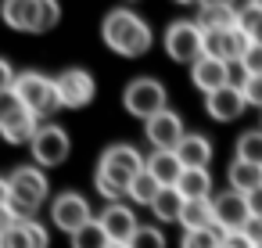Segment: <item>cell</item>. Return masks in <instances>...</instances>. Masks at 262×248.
<instances>
[{
  "label": "cell",
  "mask_w": 262,
  "mask_h": 248,
  "mask_svg": "<svg viewBox=\"0 0 262 248\" xmlns=\"http://www.w3.org/2000/svg\"><path fill=\"white\" fill-rule=\"evenodd\" d=\"M201 33H205V29H201ZM248 47H251V40H248L237 26H233V29H208V33H205V54L215 58V61L233 65V61L244 58Z\"/></svg>",
  "instance_id": "ba28073f"
},
{
  "label": "cell",
  "mask_w": 262,
  "mask_h": 248,
  "mask_svg": "<svg viewBox=\"0 0 262 248\" xmlns=\"http://www.w3.org/2000/svg\"><path fill=\"white\" fill-rule=\"evenodd\" d=\"M248 108V101H244V90L241 87H223V90H215V94H208V115L212 119H219V122H233L241 112Z\"/></svg>",
  "instance_id": "2e32d148"
},
{
  "label": "cell",
  "mask_w": 262,
  "mask_h": 248,
  "mask_svg": "<svg viewBox=\"0 0 262 248\" xmlns=\"http://www.w3.org/2000/svg\"><path fill=\"white\" fill-rule=\"evenodd\" d=\"M101 226H104V234H108L115 244H129V241L137 237V230H140L133 209L122 205V201H115V205H108V209L101 212Z\"/></svg>",
  "instance_id": "4fadbf2b"
},
{
  "label": "cell",
  "mask_w": 262,
  "mask_h": 248,
  "mask_svg": "<svg viewBox=\"0 0 262 248\" xmlns=\"http://www.w3.org/2000/svg\"><path fill=\"white\" fill-rule=\"evenodd\" d=\"M223 244H230V248H255V244L248 241V234H244V230H233V234H226V237H223Z\"/></svg>",
  "instance_id": "74e56055"
},
{
  "label": "cell",
  "mask_w": 262,
  "mask_h": 248,
  "mask_svg": "<svg viewBox=\"0 0 262 248\" xmlns=\"http://www.w3.org/2000/svg\"><path fill=\"white\" fill-rule=\"evenodd\" d=\"M255 4H262V0H255Z\"/></svg>",
  "instance_id": "bcb514c9"
},
{
  "label": "cell",
  "mask_w": 262,
  "mask_h": 248,
  "mask_svg": "<svg viewBox=\"0 0 262 248\" xmlns=\"http://www.w3.org/2000/svg\"><path fill=\"white\" fill-rule=\"evenodd\" d=\"M165 54L180 65H198L205 58V33L198 22H172L165 29Z\"/></svg>",
  "instance_id": "5b68a950"
},
{
  "label": "cell",
  "mask_w": 262,
  "mask_h": 248,
  "mask_svg": "<svg viewBox=\"0 0 262 248\" xmlns=\"http://www.w3.org/2000/svg\"><path fill=\"white\" fill-rule=\"evenodd\" d=\"M26 230H29V241H33V248H47V244H51V237H47V226H40L36 219H26Z\"/></svg>",
  "instance_id": "e575fe53"
},
{
  "label": "cell",
  "mask_w": 262,
  "mask_h": 248,
  "mask_svg": "<svg viewBox=\"0 0 262 248\" xmlns=\"http://www.w3.org/2000/svg\"><path fill=\"white\" fill-rule=\"evenodd\" d=\"M33 158L40 162V166H61L65 158H69V133L61 130V126H40V133L33 137Z\"/></svg>",
  "instance_id": "30bf717a"
},
{
  "label": "cell",
  "mask_w": 262,
  "mask_h": 248,
  "mask_svg": "<svg viewBox=\"0 0 262 248\" xmlns=\"http://www.w3.org/2000/svg\"><path fill=\"white\" fill-rule=\"evenodd\" d=\"M15 94L22 97V105H26L36 119H43V115H51V112L65 108V105H61V97H58L54 79H47L43 72H22V76L15 79Z\"/></svg>",
  "instance_id": "277c9868"
},
{
  "label": "cell",
  "mask_w": 262,
  "mask_h": 248,
  "mask_svg": "<svg viewBox=\"0 0 262 248\" xmlns=\"http://www.w3.org/2000/svg\"><path fill=\"white\" fill-rule=\"evenodd\" d=\"M212 201H215V226H219L223 234H233V230H244V226H248V219H251V205H248L244 194H237V191H223V194L212 198Z\"/></svg>",
  "instance_id": "7c38bea8"
},
{
  "label": "cell",
  "mask_w": 262,
  "mask_h": 248,
  "mask_svg": "<svg viewBox=\"0 0 262 248\" xmlns=\"http://www.w3.org/2000/svg\"><path fill=\"white\" fill-rule=\"evenodd\" d=\"M122 101H126V112L129 115H137V119H155L158 112H165V87L158 83V79H151V76H140V79H133L129 87H126V94H122Z\"/></svg>",
  "instance_id": "8992f818"
},
{
  "label": "cell",
  "mask_w": 262,
  "mask_h": 248,
  "mask_svg": "<svg viewBox=\"0 0 262 248\" xmlns=\"http://www.w3.org/2000/svg\"><path fill=\"white\" fill-rule=\"evenodd\" d=\"M219 248H230V244H219Z\"/></svg>",
  "instance_id": "f6af8a7d"
},
{
  "label": "cell",
  "mask_w": 262,
  "mask_h": 248,
  "mask_svg": "<svg viewBox=\"0 0 262 248\" xmlns=\"http://www.w3.org/2000/svg\"><path fill=\"white\" fill-rule=\"evenodd\" d=\"M8 187H11V198H8V209L15 212L18 223L33 219L36 209L47 201V176L36 169V166H18L11 176H8Z\"/></svg>",
  "instance_id": "3957f363"
},
{
  "label": "cell",
  "mask_w": 262,
  "mask_h": 248,
  "mask_svg": "<svg viewBox=\"0 0 262 248\" xmlns=\"http://www.w3.org/2000/svg\"><path fill=\"white\" fill-rule=\"evenodd\" d=\"M244 234H248V241L258 248V244H262V216H251L248 226H244Z\"/></svg>",
  "instance_id": "8d00e7d4"
},
{
  "label": "cell",
  "mask_w": 262,
  "mask_h": 248,
  "mask_svg": "<svg viewBox=\"0 0 262 248\" xmlns=\"http://www.w3.org/2000/svg\"><path fill=\"white\" fill-rule=\"evenodd\" d=\"M237 29H241L251 44H262V4H255V0H251L248 8H241V11H237Z\"/></svg>",
  "instance_id": "cb8c5ba5"
},
{
  "label": "cell",
  "mask_w": 262,
  "mask_h": 248,
  "mask_svg": "<svg viewBox=\"0 0 262 248\" xmlns=\"http://www.w3.org/2000/svg\"><path fill=\"white\" fill-rule=\"evenodd\" d=\"M108 244H112V237L104 234L101 219H90L79 234H72V248H108Z\"/></svg>",
  "instance_id": "484cf974"
},
{
  "label": "cell",
  "mask_w": 262,
  "mask_h": 248,
  "mask_svg": "<svg viewBox=\"0 0 262 248\" xmlns=\"http://www.w3.org/2000/svg\"><path fill=\"white\" fill-rule=\"evenodd\" d=\"M147 173L162 183V187H176L183 176V162L176 158V151H155L147 158Z\"/></svg>",
  "instance_id": "ac0fdd59"
},
{
  "label": "cell",
  "mask_w": 262,
  "mask_h": 248,
  "mask_svg": "<svg viewBox=\"0 0 262 248\" xmlns=\"http://www.w3.org/2000/svg\"><path fill=\"white\" fill-rule=\"evenodd\" d=\"M54 87H58V97H61L65 108H86V105L94 101V94H97L94 76L83 72V69H65V72H58Z\"/></svg>",
  "instance_id": "9c48e42d"
},
{
  "label": "cell",
  "mask_w": 262,
  "mask_h": 248,
  "mask_svg": "<svg viewBox=\"0 0 262 248\" xmlns=\"http://www.w3.org/2000/svg\"><path fill=\"white\" fill-rule=\"evenodd\" d=\"M11 226H18V219H15V212L11 209H0V237H4Z\"/></svg>",
  "instance_id": "f35d334b"
},
{
  "label": "cell",
  "mask_w": 262,
  "mask_h": 248,
  "mask_svg": "<svg viewBox=\"0 0 262 248\" xmlns=\"http://www.w3.org/2000/svg\"><path fill=\"white\" fill-rule=\"evenodd\" d=\"M183 205H187V198L176 191V187H162L158 191V198L151 201V212L162 219V223H180V216H183Z\"/></svg>",
  "instance_id": "7402d4cb"
},
{
  "label": "cell",
  "mask_w": 262,
  "mask_h": 248,
  "mask_svg": "<svg viewBox=\"0 0 262 248\" xmlns=\"http://www.w3.org/2000/svg\"><path fill=\"white\" fill-rule=\"evenodd\" d=\"M237 158L251 162V166H262V130H248L237 140Z\"/></svg>",
  "instance_id": "4316f807"
},
{
  "label": "cell",
  "mask_w": 262,
  "mask_h": 248,
  "mask_svg": "<svg viewBox=\"0 0 262 248\" xmlns=\"http://www.w3.org/2000/svg\"><path fill=\"white\" fill-rule=\"evenodd\" d=\"M176 158L183 162V169H208V162H212V144H208V137L187 133V137L180 140V148H176Z\"/></svg>",
  "instance_id": "e0dca14e"
},
{
  "label": "cell",
  "mask_w": 262,
  "mask_h": 248,
  "mask_svg": "<svg viewBox=\"0 0 262 248\" xmlns=\"http://www.w3.org/2000/svg\"><path fill=\"white\" fill-rule=\"evenodd\" d=\"M258 248H262V244H258Z\"/></svg>",
  "instance_id": "7dc6e473"
},
{
  "label": "cell",
  "mask_w": 262,
  "mask_h": 248,
  "mask_svg": "<svg viewBox=\"0 0 262 248\" xmlns=\"http://www.w3.org/2000/svg\"><path fill=\"white\" fill-rule=\"evenodd\" d=\"M198 26H201L205 33H208V29H233V26H237V11H233V8H201Z\"/></svg>",
  "instance_id": "d4e9b609"
},
{
  "label": "cell",
  "mask_w": 262,
  "mask_h": 248,
  "mask_svg": "<svg viewBox=\"0 0 262 248\" xmlns=\"http://www.w3.org/2000/svg\"><path fill=\"white\" fill-rule=\"evenodd\" d=\"M144 133H147V140L155 144V151H176L180 148V140L187 137L183 133V119L176 115V112H158L155 119H147L144 122Z\"/></svg>",
  "instance_id": "8fae6325"
},
{
  "label": "cell",
  "mask_w": 262,
  "mask_h": 248,
  "mask_svg": "<svg viewBox=\"0 0 262 248\" xmlns=\"http://www.w3.org/2000/svg\"><path fill=\"white\" fill-rule=\"evenodd\" d=\"M0 18L18 33H36L40 29V0H4Z\"/></svg>",
  "instance_id": "9a60e30c"
},
{
  "label": "cell",
  "mask_w": 262,
  "mask_h": 248,
  "mask_svg": "<svg viewBox=\"0 0 262 248\" xmlns=\"http://www.w3.org/2000/svg\"><path fill=\"white\" fill-rule=\"evenodd\" d=\"M248 205H251V216H262V187L255 194H248Z\"/></svg>",
  "instance_id": "ab89813d"
},
{
  "label": "cell",
  "mask_w": 262,
  "mask_h": 248,
  "mask_svg": "<svg viewBox=\"0 0 262 248\" xmlns=\"http://www.w3.org/2000/svg\"><path fill=\"white\" fill-rule=\"evenodd\" d=\"M176 191H180L187 201H205V198H212V176H208V169H183Z\"/></svg>",
  "instance_id": "44dd1931"
},
{
  "label": "cell",
  "mask_w": 262,
  "mask_h": 248,
  "mask_svg": "<svg viewBox=\"0 0 262 248\" xmlns=\"http://www.w3.org/2000/svg\"><path fill=\"white\" fill-rule=\"evenodd\" d=\"M180 223H183L187 234H190V230H212V226H215V201H212V198H205V201H187Z\"/></svg>",
  "instance_id": "ffe728a7"
},
{
  "label": "cell",
  "mask_w": 262,
  "mask_h": 248,
  "mask_svg": "<svg viewBox=\"0 0 262 248\" xmlns=\"http://www.w3.org/2000/svg\"><path fill=\"white\" fill-rule=\"evenodd\" d=\"M61 18V4L58 0H40V29L36 33H51Z\"/></svg>",
  "instance_id": "4dcf8cb0"
},
{
  "label": "cell",
  "mask_w": 262,
  "mask_h": 248,
  "mask_svg": "<svg viewBox=\"0 0 262 248\" xmlns=\"http://www.w3.org/2000/svg\"><path fill=\"white\" fill-rule=\"evenodd\" d=\"M108 248H129V244H115V241H112V244H108Z\"/></svg>",
  "instance_id": "ee69618b"
},
{
  "label": "cell",
  "mask_w": 262,
  "mask_h": 248,
  "mask_svg": "<svg viewBox=\"0 0 262 248\" xmlns=\"http://www.w3.org/2000/svg\"><path fill=\"white\" fill-rule=\"evenodd\" d=\"M158 191H162V183H158V180H155V176L144 169V173L133 180V187H129V198H133V201H140V205H151V201L158 198Z\"/></svg>",
  "instance_id": "83f0119b"
},
{
  "label": "cell",
  "mask_w": 262,
  "mask_h": 248,
  "mask_svg": "<svg viewBox=\"0 0 262 248\" xmlns=\"http://www.w3.org/2000/svg\"><path fill=\"white\" fill-rule=\"evenodd\" d=\"M129 248H165V237L158 226H140L137 237L129 241Z\"/></svg>",
  "instance_id": "f546056e"
},
{
  "label": "cell",
  "mask_w": 262,
  "mask_h": 248,
  "mask_svg": "<svg viewBox=\"0 0 262 248\" xmlns=\"http://www.w3.org/2000/svg\"><path fill=\"white\" fill-rule=\"evenodd\" d=\"M26 115H29V108L22 105V97H18L15 90H4V94H0V133L11 130L15 122H22Z\"/></svg>",
  "instance_id": "603a6c76"
},
{
  "label": "cell",
  "mask_w": 262,
  "mask_h": 248,
  "mask_svg": "<svg viewBox=\"0 0 262 248\" xmlns=\"http://www.w3.org/2000/svg\"><path fill=\"white\" fill-rule=\"evenodd\" d=\"M8 198H11V187L8 180H0V209H8Z\"/></svg>",
  "instance_id": "b9f144b4"
},
{
  "label": "cell",
  "mask_w": 262,
  "mask_h": 248,
  "mask_svg": "<svg viewBox=\"0 0 262 248\" xmlns=\"http://www.w3.org/2000/svg\"><path fill=\"white\" fill-rule=\"evenodd\" d=\"M237 0H201V8H233Z\"/></svg>",
  "instance_id": "60d3db41"
},
{
  "label": "cell",
  "mask_w": 262,
  "mask_h": 248,
  "mask_svg": "<svg viewBox=\"0 0 262 248\" xmlns=\"http://www.w3.org/2000/svg\"><path fill=\"white\" fill-rule=\"evenodd\" d=\"M241 90H244V101H248V105L262 108V76H248V79L241 83Z\"/></svg>",
  "instance_id": "836d02e7"
},
{
  "label": "cell",
  "mask_w": 262,
  "mask_h": 248,
  "mask_svg": "<svg viewBox=\"0 0 262 248\" xmlns=\"http://www.w3.org/2000/svg\"><path fill=\"white\" fill-rule=\"evenodd\" d=\"M226 176H230V191H237V194H244V198L262 187V166H251V162H241V158L230 162Z\"/></svg>",
  "instance_id": "d6986e66"
},
{
  "label": "cell",
  "mask_w": 262,
  "mask_h": 248,
  "mask_svg": "<svg viewBox=\"0 0 262 248\" xmlns=\"http://www.w3.org/2000/svg\"><path fill=\"white\" fill-rule=\"evenodd\" d=\"M241 69H244L248 76H262V44H251V47L244 51V58H241Z\"/></svg>",
  "instance_id": "d6a6232c"
},
{
  "label": "cell",
  "mask_w": 262,
  "mask_h": 248,
  "mask_svg": "<svg viewBox=\"0 0 262 248\" xmlns=\"http://www.w3.org/2000/svg\"><path fill=\"white\" fill-rule=\"evenodd\" d=\"M144 169H147V158H140L137 148H129V144H112V148L101 155L94 180H97V191L104 194V201L115 205V201H122V198L129 194L133 180H137Z\"/></svg>",
  "instance_id": "6da1fadb"
},
{
  "label": "cell",
  "mask_w": 262,
  "mask_h": 248,
  "mask_svg": "<svg viewBox=\"0 0 262 248\" xmlns=\"http://www.w3.org/2000/svg\"><path fill=\"white\" fill-rule=\"evenodd\" d=\"M176 4H201V0H176Z\"/></svg>",
  "instance_id": "7bdbcfd3"
},
{
  "label": "cell",
  "mask_w": 262,
  "mask_h": 248,
  "mask_svg": "<svg viewBox=\"0 0 262 248\" xmlns=\"http://www.w3.org/2000/svg\"><path fill=\"white\" fill-rule=\"evenodd\" d=\"M0 248H33V241H29V230H26V223H18V226H11L4 237H0Z\"/></svg>",
  "instance_id": "1f68e13d"
},
{
  "label": "cell",
  "mask_w": 262,
  "mask_h": 248,
  "mask_svg": "<svg viewBox=\"0 0 262 248\" xmlns=\"http://www.w3.org/2000/svg\"><path fill=\"white\" fill-rule=\"evenodd\" d=\"M101 36H104V44H108L115 54H122V58H140V54L151 47V29H147V22L137 18V15L126 11V8L112 11V15L101 22Z\"/></svg>",
  "instance_id": "7a4b0ae2"
},
{
  "label": "cell",
  "mask_w": 262,
  "mask_h": 248,
  "mask_svg": "<svg viewBox=\"0 0 262 248\" xmlns=\"http://www.w3.org/2000/svg\"><path fill=\"white\" fill-rule=\"evenodd\" d=\"M223 237L226 234L219 226H212V230H190V234H183V248H219Z\"/></svg>",
  "instance_id": "f1b7e54d"
},
{
  "label": "cell",
  "mask_w": 262,
  "mask_h": 248,
  "mask_svg": "<svg viewBox=\"0 0 262 248\" xmlns=\"http://www.w3.org/2000/svg\"><path fill=\"white\" fill-rule=\"evenodd\" d=\"M15 79H18V72H15L4 58H0V94H4V90H15Z\"/></svg>",
  "instance_id": "d590c367"
},
{
  "label": "cell",
  "mask_w": 262,
  "mask_h": 248,
  "mask_svg": "<svg viewBox=\"0 0 262 248\" xmlns=\"http://www.w3.org/2000/svg\"><path fill=\"white\" fill-rule=\"evenodd\" d=\"M51 219H54L58 230H65V234H79V230L94 219V216H90V201H86L83 194H76V191H65V194L54 198V205H51Z\"/></svg>",
  "instance_id": "52a82bcc"
},
{
  "label": "cell",
  "mask_w": 262,
  "mask_h": 248,
  "mask_svg": "<svg viewBox=\"0 0 262 248\" xmlns=\"http://www.w3.org/2000/svg\"><path fill=\"white\" fill-rule=\"evenodd\" d=\"M190 79H194V87L205 90V97H208V94L230 87V65H226V61H215V58L205 54L198 65H190Z\"/></svg>",
  "instance_id": "5bb4252c"
}]
</instances>
